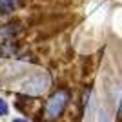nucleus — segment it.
Segmentation results:
<instances>
[{
  "label": "nucleus",
  "instance_id": "5",
  "mask_svg": "<svg viewBox=\"0 0 122 122\" xmlns=\"http://www.w3.org/2000/svg\"><path fill=\"white\" fill-rule=\"evenodd\" d=\"M13 122H27V120H22V118H16V120H13Z\"/></svg>",
  "mask_w": 122,
  "mask_h": 122
},
{
  "label": "nucleus",
  "instance_id": "1",
  "mask_svg": "<svg viewBox=\"0 0 122 122\" xmlns=\"http://www.w3.org/2000/svg\"><path fill=\"white\" fill-rule=\"evenodd\" d=\"M67 100H69V91L67 89H60L56 91L55 95H51L49 100L46 102V109H44V115H46V120H56L60 117L64 109L67 106Z\"/></svg>",
  "mask_w": 122,
  "mask_h": 122
},
{
  "label": "nucleus",
  "instance_id": "3",
  "mask_svg": "<svg viewBox=\"0 0 122 122\" xmlns=\"http://www.w3.org/2000/svg\"><path fill=\"white\" fill-rule=\"evenodd\" d=\"M0 115H7V104L4 98H0Z\"/></svg>",
  "mask_w": 122,
  "mask_h": 122
},
{
  "label": "nucleus",
  "instance_id": "2",
  "mask_svg": "<svg viewBox=\"0 0 122 122\" xmlns=\"http://www.w3.org/2000/svg\"><path fill=\"white\" fill-rule=\"evenodd\" d=\"M47 87V78L46 76H33L22 86V93H27V95H40L44 89Z\"/></svg>",
  "mask_w": 122,
  "mask_h": 122
},
{
  "label": "nucleus",
  "instance_id": "4",
  "mask_svg": "<svg viewBox=\"0 0 122 122\" xmlns=\"http://www.w3.org/2000/svg\"><path fill=\"white\" fill-rule=\"evenodd\" d=\"M118 122H122V100H120V106H118Z\"/></svg>",
  "mask_w": 122,
  "mask_h": 122
}]
</instances>
